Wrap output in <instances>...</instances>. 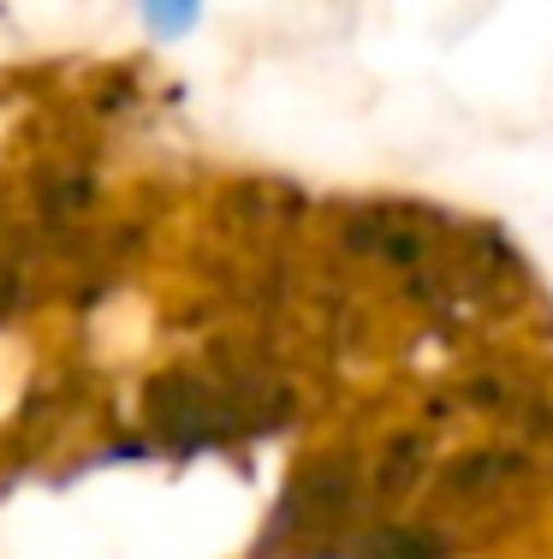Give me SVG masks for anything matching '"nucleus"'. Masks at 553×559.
Instances as JSON below:
<instances>
[]
</instances>
